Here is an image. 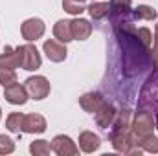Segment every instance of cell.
<instances>
[{
	"label": "cell",
	"mask_w": 158,
	"mask_h": 156,
	"mask_svg": "<svg viewBox=\"0 0 158 156\" xmlns=\"http://www.w3.org/2000/svg\"><path fill=\"white\" fill-rule=\"evenodd\" d=\"M121 48V70L125 77H136L151 64V50L142 44L132 22L112 28Z\"/></svg>",
	"instance_id": "1"
},
{
	"label": "cell",
	"mask_w": 158,
	"mask_h": 156,
	"mask_svg": "<svg viewBox=\"0 0 158 156\" xmlns=\"http://www.w3.org/2000/svg\"><path fill=\"white\" fill-rule=\"evenodd\" d=\"M155 117H153V112L145 110V109H140L134 117H132V125H131V134L134 138V143L149 134L155 132Z\"/></svg>",
	"instance_id": "2"
},
{
	"label": "cell",
	"mask_w": 158,
	"mask_h": 156,
	"mask_svg": "<svg viewBox=\"0 0 158 156\" xmlns=\"http://www.w3.org/2000/svg\"><path fill=\"white\" fill-rule=\"evenodd\" d=\"M110 143L114 147V151H118L121 154H142L143 149L140 145L134 143V138L131 134V129L129 130H110Z\"/></svg>",
	"instance_id": "3"
},
{
	"label": "cell",
	"mask_w": 158,
	"mask_h": 156,
	"mask_svg": "<svg viewBox=\"0 0 158 156\" xmlns=\"http://www.w3.org/2000/svg\"><path fill=\"white\" fill-rule=\"evenodd\" d=\"M15 50H17L19 59H20V68H24L28 72H35V70L40 68L42 59H40V53H39V50H37V46H33L31 42H28V44H22V46H19Z\"/></svg>",
	"instance_id": "4"
},
{
	"label": "cell",
	"mask_w": 158,
	"mask_h": 156,
	"mask_svg": "<svg viewBox=\"0 0 158 156\" xmlns=\"http://www.w3.org/2000/svg\"><path fill=\"white\" fill-rule=\"evenodd\" d=\"M110 11H109V20L112 24V28L127 24L132 20V7H131V0H110Z\"/></svg>",
	"instance_id": "5"
},
{
	"label": "cell",
	"mask_w": 158,
	"mask_h": 156,
	"mask_svg": "<svg viewBox=\"0 0 158 156\" xmlns=\"http://www.w3.org/2000/svg\"><path fill=\"white\" fill-rule=\"evenodd\" d=\"M24 86L28 90V96L31 99H35V101H40V99L48 97L50 96V90H52L50 81L44 77V76H31V77H28L26 83H24Z\"/></svg>",
	"instance_id": "6"
},
{
	"label": "cell",
	"mask_w": 158,
	"mask_h": 156,
	"mask_svg": "<svg viewBox=\"0 0 158 156\" xmlns=\"http://www.w3.org/2000/svg\"><path fill=\"white\" fill-rule=\"evenodd\" d=\"M44 31H46V24H44L42 18H37V17L24 20L22 26H20L22 39H26L28 42H33V40L40 39V37L44 35Z\"/></svg>",
	"instance_id": "7"
},
{
	"label": "cell",
	"mask_w": 158,
	"mask_h": 156,
	"mask_svg": "<svg viewBox=\"0 0 158 156\" xmlns=\"http://www.w3.org/2000/svg\"><path fill=\"white\" fill-rule=\"evenodd\" d=\"M52 151L59 156H76L79 154V147L76 145V142L70 138V136H64V134H57L53 140H52Z\"/></svg>",
	"instance_id": "8"
},
{
	"label": "cell",
	"mask_w": 158,
	"mask_h": 156,
	"mask_svg": "<svg viewBox=\"0 0 158 156\" xmlns=\"http://www.w3.org/2000/svg\"><path fill=\"white\" fill-rule=\"evenodd\" d=\"M46 57L52 61V63H63L66 59V44L61 42L57 39H50V40H44V46H42Z\"/></svg>",
	"instance_id": "9"
},
{
	"label": "cell",
	"mask_w": 158,
	"mask_h": 156,
	"mask_svg": "<svg viewBox=\"0 0 158 156\" xmlns=\"http://www.w3.org/2000/svg\"><path fill=\"white\" fill-rule=\"evenodd\" d=\"M4 97H6V101L11 103V105H24L30 96H28V90H26L24 84L13 83V84H9V86H4Z\"/></svg>",
	"instance_id": "10"
},
{
	"label": "cell",
	"mask_w": 158,
	"mask_h": 156,
	"mask_svg": "<svg viewBox=\"0 0 158 156\" xmlns=\"http://www.w3.org/2000/svg\"><path fill=\"white\" fill-rule=\"evenodd\" d=\"M103 103H105V97H103V94H99V92H88V94H83V96L79 97L81 109H83L85 112H90V114H96V112L103 107Z\"/></svg>",
	"instance_id": "11"
},
{
	"label": "cell",
	"mask_w": 158,
	"mask_h": 156,
	"mask_svg": "<svg viewBox=\"0 0 158 156\" xmlns=\"http://www.w3.org/2000/svg\"><path fill=\"white\" fill-rule=\"evenodd\" d=\"M46 130V119L40 114H24L22 121V132L28 134H40Z\"/></svg>",
	"instance_id": "12"
},
{
	"label": "cell",
	"mask_w": 158,
	"mask_h": 156,
	"mask_svg": "<svg viewBox=\"0 0 158 156\" xmlns=\"http://www.w3.org/2000/svg\"><path fill=\"white\" fill-rule=\"evenodd\" d=\"M116 109H114V105H110V103H103V107L94 114V119H96V123H98V127H101V129H109L110 125H112V121H114V117H116Z\"/></svg>",
	"instance_id": "13"
},
{
	"label": "cell",
	"mask_w": 158,
	"mask_h": 156,
	"mask_svg": "<svg viewBox=\"0 0 158 156\" xmlns=\"http://www.w3.org/2000/svg\"><path fill=\"white\" fill-rule=\"evenodd\" d=\"M99 145H101V140H99L98 134H94V132H90V130H85V132L79 134V149H81L83 153L90 154V153L98 151Z\"/></svg>",
	"instance_id": "14"
},
{
	"label": "cell",
	"mask_w": 158,
	"mask_h": 156,
	"mask_svg": "<svg viewBox=\"0 0 158 156\" xmlns=\"http://www.w3.org/2000/svg\"><path fill=\"white\" fill-rule=\"evenodd\" d=\"M72 22V37L74 40H86L92 35V24L86 18H74Z\"/></svg>",
	"instance_id": "15"
},
{
	"label": "cell",
	"mask_w": 158,
	"mask_h": 156,
	"mask_svg": "<svg viewBox=\"0 0 158 156\" xmlns=\"http://www.w3.org/2000/svg\"><path fill=\"white\" fill-rule=\"evenodd\" d=\"M0 68H7V70L20 68V59H19V53L15 48H11V46L4 48V51L0 53Z\"/></svg>",
	"instance_id": "16"
},
{
	"label": "cell",
	"mask_w": 158,
	"mask_h": 156,
	"mask_svg": "<svg viewBox=\"0 0 158 156\" xmlns=\"http://www.w3.org/2000/svg\"><path fill=\"white\" fill-rule=\"evenodd\" d=\"M53 35H55L57 40H61L64 44L74 40V37H72V22L70 20H57L55 26H53Z\"/></svg>",
	"instance_id": "17"
},
{
	"label": "cell",
	"mask_w": 158,
	"mask_h": 156,
	"mask_svg": "<svg viewBox=\"0 0 158 156\" xmlns=\"http://www.w3.org/2000/svg\"><path fill=\"white\" fill-rule=\"evenodd\" d=\"M88 15L94 18V20H103L109 17V11H110V4L109 2H92L88 7H86Z\"/></svg>",
	"instance_id": "18"
},
{
	"label": "cell",
	"mask_w": 158,
	"mask_h": 156,
	"mask_svg": "<svg viewBox=\"0 0 158 156\" xmlns=\"http://www.w3.org/2000/svg\"><path fill=\"white\" fill-rule=\"evenodd\" d=\"M22 121H24V114L22 112H13V114H9L7 119H6V129L9 132L20 134L22 132Z\"/></svg>",
	"instance_id": "19"
},
{
	"label": "cell",
	"mask_w": 158,
	"mask_h": 156,
	"mask_svg": "<svg viewBox=\"0 0 158 156\" xmlns=\"http://www.w3.org/2000/svg\"><path fill=\"white\" fill-rule=\"evenodd\" d=\"M132 18L134 20H155L156 11L151 6H138L136 9H132Z\"/></svg>",
	"instance_id": "20"
},
{
	"label": "cell",
	"mask_w": 158,
	"mask_h": 156,
	"mask_svg": "<svg viewBox=\"0 0 158 156\" xmlns=\"http://www.w3.org/2000/svg\"><path fill=\"white\" fill-rule=\"evenodd\" d=\"M30 153L35 156H48L52 153V145L46 140H35L30 143Z\"/></svg>",
	"instance_id": "21"
},
{
	"label": "cell",
	"mask_w": 158,
	"mask_h": 156,
	"mask_svg": "<svg viewBox=\"0 0 158 156\" xmlns=\"http://www.w3.org/2000/svg\"><path fill=\"white\" fill-rule=\"evenodd\" d=\"M136 145H140L145 153H158V138L155 136V134H149V136L138 140Z\"/></svg>",
	"instance_id": "22"
},
{
	"label": "cell",
	"mask_w": 158,
	"mask_h": 156,
	"mask_svg": "<svg viewBox=\"0 0 158 156\" xmlns=\"http://www.w3.org/2000/svg\"><path fill=\"white\" fill-rule=\"evenodd\" d=\"M63 9L70 15H81L83 11H86V6L81 0H63Z\"/></svg>",
	"instance_id": "23"
},
{
	"label": "cell",
	"mask_w": 158,
	"mask_h": 156,
	"mask_svg": "<svg viewBox=\"0 0 158 156\" xmlns=\"http://www.w3.org/2000/svg\"><path fill=\"white\" fill-rule=\"evenodd\" d=\"M17 83V72L15 70H7V68H0V84L2 86H9Z\"/></svg>",
	"instance_id": "24"
},
{
	"label": "cell",
	"mask_w": 158,
	"mask_h": 156,
	"mask_svg": "<svg viewBox=\"0 0 158 156\" xmlns=\"http://www.w3.org/2000/svg\"><path fill=\"white\" fill-rule=\"evenodd\" d=\"M15 151V142L6 136V134H0V154H11Z\"/></svg>",
	"instance_id": "25"
},
{
	"label": "cell",
	"mask_w": 158,
	"mask_h": 156,
	"mask_svg": "<svg viewBox=\"0 0 158 156\" xmlns=\"http://www.w3.org/2000/svg\"><path fill=\"white\" fill-rule=\"evenodd\" d=\"M136 35H138V39L142 40V44H143L145 48H149V50H151L153 35H151V30H149V28H138V30H136Z\"/></svg>",
	"instance_id": "26"
},
{
	"label": "cell",
	"mask_w": 158,
	"mask_h": 156,
	"mask_svg": "<svg viewBox=\"0 0 158 156\" xmlns=\"http://www.w3.org/2000/svg\"><path fill=\"white\" fill-rule=\"evenodd\" d=\"M151 63H153V66L158 72V24L155 26V48L151 51Z\"/></svg>",
	"instance_id": "27"
},
{
	"label": "cell",
	"mask_w": 158,
	"mask_h": 156,
	"mask_svg": "<svg viewBox=\"0 0 158 156\" xmlns=\"http://www.w3.org/2000/svg\"><path fill=\"white\" fill-rule=\"evenodd\" d=\"M0 117H2V109H0Z\"/></svg>",
	"instance_id": "28"
},
{
	"label": "cell",
	"mask_w": 158,
	"mask_h": 156,
	"mask_svg": "<svg viewBox=\"0 0 158 156\" xmlns=\"http://www.w3.org/2000/svg\"><path fill=\"white\" fill-rule=\"evenodd\" d=\"M81 2H85V0H81Z\"/></svg>",
	"instance_id": "29"
}]
</instances>
